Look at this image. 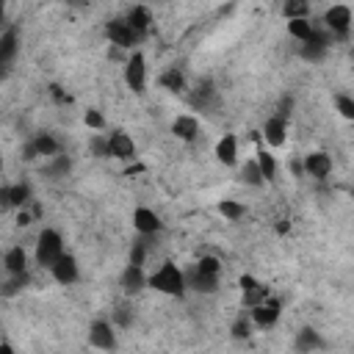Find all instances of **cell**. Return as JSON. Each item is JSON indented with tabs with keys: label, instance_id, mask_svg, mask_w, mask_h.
I'll return each instance as SVG.
<instances>
[{
	"label": "cell",
	"instance_id": "obj_1",
	"mask_svg": "<svg viewBox=\"0 0 354 354\" xmlns=\"http://www.w3.org/2000/svg\"><path fill=\"white\" fill-rule=\"evenodd\" d=\"M149 288L158 290V293H166V296H177L183 299L185 290H188V282H185V271H180L171 260H166L163 266H158L152 274H149Z\"/></svg>",
	"mask_w": 354,
	"mask_h": 354
},
{
	"label": "cell",
	"instance_id": "obj_2",
	"mask_svg": "<svg viewBox=\"0 0 354 354\" xmlns=\"http://www.w3.org/2000/svg\"><path fill=\"white\" fill-rule=\"evenodd\" d=\"M64 254H66V252H64V238H61V232L53 230V227H44V230L39 232V238H36V252H33L36 266L53 268Z\"/></svg>",
	"mask_w": 354,
	"mask_h": 354
},
{
	"label": "cell",
	"instance_id": "obj_3",
	"mask_svg": "<svg viewBox=\"0 0 354 354\" xmlns=\"http://www.w3.org/2000/svg\"><path fill=\"white\" fill-rule=\"evenodd\" d=\"M105 39L111 41V47L133 50L144 36H141V33H136L124 17H116V19H108V22H105Z\"/></svg>",
	"mask_w": 354,
	"mask_h": 354
},
{
	"label": "cell",
	"instance_id": "obj_4",
	"mask_svg": "<svg viewBox=\"0 0 354 354\" xmlns=\"http://www.w3.org/2000/svg\"><path fill=\"white\" fill-rule=\"evenodd\" d=\"M124 83L133 94H144L147 91V58L141 50H133L124 58Z\"/></svg>",
	"mask_w": 354,
	"mask_h": 354
},
{
	"label": "cell",
	"instance_id": "obj_5",
	"mask_svg": "<svg viewBox=\"0 0 354 354\" xmlns=\"http://www.w3.org/2000/svg\"><path fill=\"white\" fill-rule=\"evenodd\" d=\"M351 22H354V14H351V8L343 6V3L329 6V8L324 11V28H326L332 36H337V39H346V36H348Z\"/></svg>",
	"mask_w": 354,
	"mask_h": 354
},
{
	"label": "cell",
	"instance_id": "obj_6",
	"mask_svg": "<svg viewBox=\"0 0 354 354\" xmlns=\"http://www.w3.org/2000/svg\"><path fill=\"white\" fill-rule=\"evenodd\" d=\"M25 155V160H33V158H39V155H44V158H55V155H61V144H58V138H53L50 133H36L28 144H25V149H22Z\"/></svg>",
	"mask_w": 354,
	"mask_h": 354
},
{
	"label": "cell",
	"instance_id": "obj_7",
	"mask_svg": "<svg viewBox=\"0 0 354 354\" xmlns=\"http://www.w3.org/2000/svg\"><path fill=\"white\" fill-rule=\"evenodd\" d=\"M238 285H241V296H243V304H246L249 310L271 299V290H268V285H263V282H260V279H254L252 274H241Z\"/></svg>",
	"mask_w": 354,
	"mask_h": 354
},
{
	"label": "cell",
	"instance_id": "obj_8",
	"mask_svg": "<svg viewBox=\"0 0 354 354\" xmlns=\"http://www.w3.org/2000/svg\"><path fill=\"white\" fill-rule=\"evenodd\" d=\"M279 315H282V301L274 299V296L268 301H263V304H257V307L249 310V318H252V324L257 329H271L279 321Z\"/></svg>",
	"mask_w": 354,
	"mask_h": 354
},
{
	"label": "cell",
	"instance_id": "obj_9",
	"mask_svg": "<svg viewBox=\"0 0 354 354\" xmlns=\"http://www.w3.org/2000/svg\"><path fill=\"white\" fill-rule=\"evenodd\" d=\"M88 346H91V348H100V351H113V348H116V332H113V324L97 318V321L88 326Z\"/></svg>",
	"mask_w": 354,
	"mask_h": 354
},
{
	"label": "cell",
	"instance_id": "obj_10",
	"mask_svg": "<svg viewBox=\"0 0 354 354\" xmlns=\"http://www.w3.org/2000/svg\"><path fill=\"white\" fill-rule=\"evenodd\" d=\"M105 141H108V158H119V160H133L136 158V141L124 130L108 133Z\"/></svg>",
	"mask_w": 354,
	"mask_h": 354
},
{
	"label": "cell",
	"instance_id": "obj_11",
	"mask_svg": "<svg viewBox=\"0 0 354 354\" xmlns=\"http://www.w3.org/2000/svg\"><path fill=\"white\" fill-rule=\"evenodd\" d=\"M133 227L141 238H149V235H158L163 230V221L152 207H136L133 210Z\"/></svg>",
	"mask_w": 354,
	"mask_h": 354
},
{
	"label": "cell",
	"instance_id": "obj_12",
	"mask_svg": "<svg viewBox=\"0 0 354 354\" xmlns=\"http://www.w3.org/2000/svg\"><path fill=\"white\" fill-rule=\"evenodd\" d=\"M260 136L266 138L268 147H282V144L288 141V119L279 116V113L268 116L266 124H263V133H260Z\"/></svg>",
	"mask_w": 354,
	"mask_h": 354
},
{
	"label": "cell",
	"instance_id": "obj_13",
	"mask_svg": "<svg viewBox=\"0 0 354 354\" xmlns=\"http://www.w3.org/2000/svg\"><path fill=\"white\" fill-rule=\"evenodd\" d=\"M301 166H304V174H307V177H313V180H324V177H329V171H332V158H329L326 152L315 149V152L304 155Z\"/></svg>",
	"mask_w": 354,
	"mask_h": 354
},
{
	"label": "cell",
	"instance_id": "obj_14",
	"mask_svg": "<svg viewBox=\"0 0 354 354\" xmlns=\"http://www.w3.org/2000/svg\"><path fill=\"white\" fill-rule=\"evenodd\" d=\"M326 50H329V30H321V28H315V36L310 39V41H304L301 44V50H299V55L304 58V61H321L324 55H326Z\"/></svg>",
	"mask_w": 354,
	"mask_h": 354
},
{
	"label": "cell",
	"instance_id": "obj_15",
	"mask_svg": "<svg viewBox=\"0 0 354 354\" xmlns=\"http://www.w3.org/2000/svg\"><path fill=\"white\" fill-rule=\"evenodd\" d=\"M0 199H3L6 207L25 210L28 202L33 199V194H30V185H28V183H14V185H6V188L0 191Z\"/></svg>",
	"mask_w": 354,
	"mask_h": 354
},
{
	"label": "cell",
	"instance_id": "obj_16",
	"mask_svg": "<svg viewBox=\"0 0 354 354\" xmlns=\"http://www.w3.org/2000/svg\"><path fill=\"white\" fill-rule=\"evenodd\" d=\"M218 279H221V274H207V271H202L196 266L185 274L188 288H194L196 293H216L218 290Z\"/></svg>",
	"mask_w": 354,
	"mask_h": 354
},
{
	"label": "cell",
	"instance_id": "obj_17",
	"mask_svg": "<svg viewBox=\"0 0 354 354\" xmlns=\"http://www.w3.org/2000/svg\"><path fill=\"white\" fill-rule=\"evenodd\" d=\"M293 348H296L299 354H315V351H321V348H324V337H321V332H318V329L304 326V329H299V332H296Z\"/></svg>",
	"mask_w": 354,
	"mask_h": 354
},
{
	"label": "cell",
	"instance_id": "obj_18",
	"mask_svg": "<svg viewBox=\"0 0 354 354\" xmlns=\"http://www.w3.org/2000/svg\"><path fill=\"white\" fill-rule=\"evenodd\" d=\"M122 288L124 293H141L144 288H149V277L144 274V266L127 263V268L122 271Z\"/></svg>",
	"mask_w": 354,
	"mask_h": 354
},
{
	"label": "cell",
	"instance_id": "obj_19",
	"mask_svg": "<svg viewBox=\"0 0 354 354\" xmlns=\"http://www.w3.org/2000/svg\"><path fill=\"white\" fill-rule=\"evenodd\" d=\"M171 133L180 138V141H196L199 138V119L191 116V113H180L174 122H171Z\"/></svg>",
	"mask_w": 354,
	"mask_h": 354
},
{
	"label": "cell",
	"instance_id": "obj_20",
	"mask_svg": "<svg viewBox=\"0 0 354 354\" xmlns=\"http://www.w3.org/2000/svg\"><path fill=\"white\" fill-rule=\"evenodd\" d=\"M216 158L224 166H238V136L235 133H224L216 141Z\"/></svg>",
	"mask_w": 354,
	"mask_h": 354
},
{
	"label": "cell",
	"instance_id": "obj_21",
	"mask_svg": "<svg viewBox=\"0 0 354 354\" xmlns=\"http://www.w3.org/2000/svg\"><path fill=\"white\" fill-rule=\"evenodd\" d=\"M3 268L8 277H17V274H28V252L22 246H11L6 249L3 254Z\"/></svg>",
	"mask_w": 354,
	"mask_h": 354
},
{
	"label": "cell",
	"instance_id": "obj_22",
	"mask_svg": "<svg viewBox=\"0 0 354 354\" xmlns=\"http://www.w3.org/2000/svg\"><path fill=\"white\" fill-rule=\"evenodd\" d=\"M50 274H53V279H55L58 285H72V282H77V260H75L72 254H64V257L50 268Z\"/></svg>",
	"mask_w": 354,
	"mask_h": 354
},
{
	"label": "cell",
	"instance_id": "obj_23",
	"mask_svg": "<svg viewBox=\"0 0 354 354\" xmlns=\"http://www.w3.org/2000/svg\"><path fill=\"white\" fill-rule=\"evenodd\" d=\"M127 22H130V28L136 30V33H141V36H147L149 33V28H152V11L147 8V6H133L130 11H127V17H124Z\"/></svg>",
	"mask_w": 354,
	"mask_h": 354
},
{
	"label": "cell",
	"instance_id": "obj_24",
	"mask_svg": "<svg viewBox=\"0 0 354 354\" xmlns=\"http://www.w3.org/2000/svg\"><path fill=\"white\" fill-rule=\"evenodd\" d=\"M17 44H19V33H17V28L11 25V28H6V30L0 33V64H3V66H8V64L14 61Z\"/></svg>",
	"mask_w": 354,
	"mask_h": 354
},
{
	"label": "cell",
	"instance_id": "obj_25",
	"mask_svg": "<svg viewBox=\"0 0 354 354\" xmlns=\"http://www.w3.org/2000/svg\"><path fill=\"white\" fill-rule=\"evenodd\" d=\"M158 83H160L166 91H171V94H183V91H185V75H183L177 66H171V69L160 72Z\"/></svg>",
	"mask_w": 354,
	"mask_h": 354
},
{
	"label": "cell",
	"instance_id": "obj_26",
	"mask_svg": "<svg viewBox=\"0 0 354 354\" xmlns=\"http://www.w3.org/2000/svg\"><path fill=\"white\" fill-rule=\"evenodd\" d=\"M288 33H290L299 44H304V41H310V39L315 36V25H313L310 19H290V22H288Z\"/></svg>",
	"mask_w": 354,
	"mask_h": 354
},
{
	"label": "cell",
	"instance_id": "obj_27",
	"mask_svg": "<svg viewBox=\"0 0 354 354\" xmlns=\"http://www.w3.org/2000/svg\"><path fill=\"white\" fill-rule=\"evenodd\" d=\"M254 160H257V166H260V171H263V177H266V183H274V180H277V160H274V155H271L266 147H257Z\"/></svg>",
	"mask_w": 354,
	"mask_h": 354
},
{
	"label": "cell",
	"instance_id": "obj_28",
	"mask_svg": "<svg viewBox=\"0 0 354 354\" xmlns=\"http://www.w3.org/2000/svg\"><path fill=\"white\" fill-rule=\"evenodd\" d=\"M241 180L246 183V185H252V188H257V185H263L266 183V177H263V171H260V166H257V160L252 158V160H246L243 166H241Z\"/></svg>",
	"mask_w": 354,
	"mask_h": 354
},
{
	"label": "cell",
	"instance_id": "obj_29",
	"mask_svg": "<svg viewBox=\"0 0 354 354\" xmlns=\"http://www.w3.org/2000/svg\"><path fill=\"white\" fill-rule=\"evenodd\" d=\"M282 14H285L288 22H290V19H310V6L301 3V0H288V3L282 6Z\"/></svg>",
	"mask_w": 354,
	"mask_h": 354
},
{
	"label": "cell",
	"instance_id": "obj_30",
	"mask_svg": "<svg viewBox=\"0 0 354 354\" xmlns=\"http://www.w3.org/2000/svg\"><path fill=\"white\" fill-rule=\"evenodd\" d=\"M218 213H221L227 221H238V218L246 216V207H243L241 202H235V199H221V202H218Z\"/></svg>",
	"mask_w": 354,
	"mask_h": 354
},
{
	"label": "cell",
	"instance_id": "obj_31",
	"mask_svg": "<svg viewBox=\"0 0 354 354\" xmlns=\"http://www.w3.org/2000/svg\"><path fill=\"white\" fill-rule=\"evenodd\" d=\"M213 97H216V88H213V83H210V80H205L202 86H196V88H194V94H191V105L205 108Z\"/></svg>",
	"mask_w": 354,
	"mask_h": 354
},
{
	"label": "cell",
	"instance_id": "obj_32",
	"mask_svg": "<svg viewBox=\"0 0 354 354\" xmlns=\"http://www.w3.org/2000/svg\"><path fill=\"white\" fill-rule=\"evenodd\" d=\"M28 282H30V277H28V274H17V277H8V279L3 282V296H6V299L17 296V293H19V290H22Z\"/></svg>",
	"mask_w": 354,
	"mask_h": 354
},
{
	"label": "cell",
	"instance_id": "obj_33",
	"mask_svg": "<svg viewBox=\"0 0 354 354\" xmlns=\"http://www.w3.org/2000/svg\"><path fill=\"white\" fill-rule=\"evenodd\" d=\"M252 318H243V315H238L235 318V324H232V329H230V335H232V340H246L249 335H252Z\"/></svg>",
	"mask_w": 354,
	"mask_h": 354
},
{
	"label": "cell",
	"instance_id": "obj_34",
	"mask_svg": "<svg viewBox=\"0 0 354 354\" xmlns=\"http://www.w3.org/2000/svg\"><path fill=\"white\" fill-rule=\"evenodd\" d=\"M69 169H72V160H69L66 155H55L53 163L47 166V174H53V177H66Z\"/></svg>",
	"mask_w": 354,
	"mask_h": 354
},
{
	"label": "cell",
	"instance_id": "obj_35",
	"mask_svg": "<svg viewBox=\"0 0 354 354\" xmlns=\"http://www.w3.org/2000/svg\"><path fill=\"white\" fill-rule=\"evenodd\" d=\"M335 111H337L343 119H351V122H354V97L337 94V97H335Z\"/></svg>",
	"mask_w": 354,
	"mask_h": 354
},
{
	"label": "cell",
	"instance_id": "obj_36",
	"mask_svg": "<svg viewBox=\"0 0 354 354\" xmlns=\"http://www.w3.org/2000/svg\"><path fill=\"white\" fill-rule=\"evenodd\" d=\"M111 324H113V326L127 329V326L133 324V310H130V307H124V304H122V307H116V310H113V321H111Z\"/></svg>",
	"mask_w": 354,
	"mask_h": 354
},
{
	"label": "cell",
	"instance_id": "obj_37",
	"mask_svg": "<svg viewBox=\"0 0 354 354\" xmlns=\"http://www.w3.org/2000/svg\"><path fill=\"white\" fill-rule=\"evenodd\" d=\"M83 122H86V127H91V130H102V127H105V119H102V113H100L97 108H88V111L83 113Z\"/></svg>",
	"mask_w": 354,
	"mask_h": 354
},
{
	"label": "cell",
	"instance_id": "obj_38",
	"mask_svg": "<svg viewBox=\"0 0 354 354\" xmlns=\"http://www.w3.org/2000/svg\"><path fill=\"white\" fill-rule=\"evenodd\" d=\"M144 260H147V241L141 238V241H136L133 249H130V263H133V266H144Z\"/></svg>",
	"mask_w": 354,
	"mask_h": 354
},
{
	"label": "cell",
	"instance_id": "obj_39",
	"mask_svg": "<svg viewBox=\"0 0 354 354\" xmlns=\"http://www.w3.org/2000/svg\"><path fill=\"white\" fill-rule=\"evenodd\" d=\"M47 91H50V97H53V102H55V105H72V97H69V91H66V88H61L58 83H53Z\"/></svg>",
	"mask_w": 354,
	"mask_h": 354
},
{
	"label": "cell",
	"instance_id": "obj_40",
	"mask_svg": "<svg viewBox=\"0 0 354 354\" xmlns=\"http://www.w3.org/2000/svg\"><path fill=\"white\" fill-rule=\"evenodd\" d=\"M30 221H33V213H30V210H19V213H17V224H22V227H28Z\"/></svg>",
	"mask_w": 354,
	"mask_h": 354
},
{
	"label": "cell",
	"instance_id": "obj_41",
	"mask_svg": "<svg viewBox=\"0 0 354 354\" xmlns=\"http://www.w3.org/2000/svg\"><path fill=\"white\" fill-rule=\"evenodd\" d=\"M290 171H293L296 177H301V174H304V166H301L299 160H293V163H290Z\"/></svg>",
	"mask_w": 354,
	"mask_h": 354
},
{
	"label": "cell",
	"instance_id": "obj_42",
	"mask_svg": "<svg viewBox=\"0 0 354 354\" xmlns=\"http://www.w3.org/2000/svg\"><path fill=\"white\" fill-rule=\"evenodd\" d=\"M288 230H290V224H288V221H279V224H277V232H282V235H285Z\"/></svg>",
	"mask_w": 354,
	"mask_h": 354
},
{
	"label": "cell",
	"instance_id": "obj_43",
	"mask_svg": "<svg viewBox=\"0 0 354 354\" xmlns=\"http://www.w3.org/2000/svg\"><path fill=\"white\" fill-rule=\"evenodd\" d=\"M0 354H14V348H11V343H3V346H0Z\"/></svg>",
	"mask_w": 354,
	"mask_h": 354
},
{
	"label": "cell",
	"instance_id": "obj_44",
	"mask_svg": "<svg viewBox=\"0 0 354 354\" xmlns=\"http://www.w3.org/2000/svg\"><path fill=\"white\" fill-rule=\"evenodd\" d=\"M351 58H354V44H351Z\"/></svg>",
	"mask_w": 354,
	"mask_h": 354
}]
</instances>
